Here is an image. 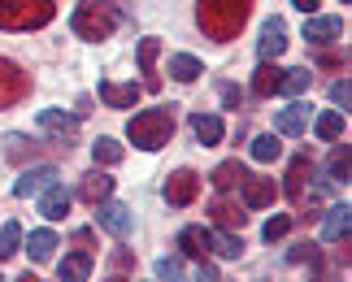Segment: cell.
<instances>
[{"label": "cell", "mask_w": 352, "mask_h": 282, "mask_svg": "<svg viewBox=\"0 0 352 282\" xmlns=\"http://www.w3.org/2000/svg\"><path fill=\"white\" fill-rule=\"evenodd\" d=\"M218 91H222V104H226V109H239V100H243V96H239V87H235V83H222Z\"/></svg>", "instance_id": "cell-39"}, {"label": "cell", "mask_w": 352, "mask_h": 282, "mask_svg": "<svg viewBox=\"0 0 352 282\" xmlns=\"http://www.w3.org/2000/svg\"><path fill=\"white\" fill-rule=\"evenodd\" d=\"M122 156H126V148H122L118 139H109V135H100L96 143H91V161H96L100 169H109V165H122Z\"/></svg>", "instance_id": "cell-24"}, {"label": "cell", "mask_w": 352, "mask_h": 282, "mask_svg": "<svg viewBox=\"0 0 352 282\" xmlns=\"http://www.w3.org/2000/svg\"><path fill=\"white\" fill-rule=\"evenodd\" d=\"M39 152V143H31L26 135H5V156L9 161H26V156H35Z\"/></svg>", "instance_id": "cell-32"}, {"label": "cell", "mask_w": 352, "mask_h": 282, "mask_svg": "<svg viewBox=\"0 0 352 282\" xmlns=\"http://www.w3.org/2000/svg\"><path fill=\"white\" fill-rule=\"evenodd\" d=\"M192 135L205 143V148H213V143H222L226 126H222V117H218V113H192Z\"/></svg>", "instance_id": "cell-23"}, {"label": "cell", "mask_w": 352, "mask_h": 282, "mask_svg": "<svg viewBox=\"0 0 352 282\" xmlns=\"http://www.w3.org/2000/svg\"><path fill=\"white\" fill-rule=\"evenodd\" d=\"M35 122H39V130L57 135L61 143L78 135V117H74V113H61V109H39V117H35Z\"/></svg>", "instance_id": "cell-13"}, {"label": "cell", "mask_w": 352, "mask_h": 282, "mask_svg": "<svg viewBox=\"0 0 352 282\" xmlns=\"http://www.w3.org/2000/svg\"><path fill=\"white\" fill-rule=\"evenodd\" d=\"M340 35H344V18H309L305 22V39L314 48L331 44V39H340Z\"/></svg>", "instance_id": "cell-20"}, {"label": "cell", "mask_w": 352, "mask_h": 282, "mask_svg": "<svg viewBox=\"0 0 352 282\" xmlns=\"http://www.w3.org/2000/svg\"><path fill=\"white\" fill-rule=\"evenodd\" d=\"M309 265H314V274H309V282H331V274H322V270H318V257L309 261Z\"/></svg>", "instance_id": "cell-45"}, {"label": "cell", "mask_w": 352, "mask_h": 282, "mask_svg": "<svg viewBox=\"0 0 352 282\" xmlns=\"http://www.w3.org/2000/svg\"><path fill=\"white\" fill-rule=\"evenodd\" d=\"M57 278H61V282H87V278H91V252H87V248L70 252V257L57 265Z\"/></svg>", "instance_id": "cell-22"}, {"label": "cell", "mask_w": 352, "mask_h": 282, "mask_svg": "<svg viewBox=\"0 0 352 282\" xmlns=\"http://www.w3.org/2000/svg\"><path fill=\"white\" fill-rule=\"evenodd\" d=\"M292 5H296V9H300V13H305V18H314V13H318V0H292Z\"/></svg>", "instance_id": "cell-43"}, {"label": "cell", "mask_w": 352, "mask_h": 282, "mask_svg": "<svg viewBox=\"0 0 352 282\" xmlns=\"http://www.w3.org/2000/svg\"><path fill=\"white\" fill-rule=\"evenodd\" d=\"M78 196H83L87 204H100V200H109V196H113V178H109V174H104V169L96 165V169H91L83 183H78Z\"/></svg>", "instance_id": "cell-21"}, {"label": "cell", "mask_w": 352, "mask_h": 282, "mask_svg": "<svg viewBox=\"0 0 352 282\" xmlns=\"http://www.w3.org/2000/svg\"><path fill=\"white\" fill-rule=\"evenodd\" d=\"M252 5H256V0H200V5H196V22H200V31H205L209 39L226 44V39H235L243 31Z\"/></svg>", "instance_id": "cell-1"}, {"label": "cell", "mask_w": 352, "mask_h": 282, "mask_svg": "<svg viewBox=\"0 0 352 282\" xmlns=\"http://www.w3.org/2000/svg\"><path fill=\"white\" fill-rule=\"evenodd\" d=\"M283 156V143L274 135H256L252 139V161H261V165H270V161H278Z\"/></svg>", "instance_id": "cell-30"}, {"label": "cell", "mask_w": 352, "mask_h": 282, "mask_svg": "<svg viewBox=\"0 0 352 282\" xmlns=\"http://www.w3.org/2000/svg\"><path fill=\"white\" fill-rule=\"evenodd\" d=\"M100 100L109 104V109H135V104H140V87H135V83H109V78H104V83H100Z\"/></svg>", "instance_id": "cell-19"}, {"label": "cell", "mask_w": 352, "mask_h": 282, "mask_svg": "<svg viewBox=\"0 0 352 282\" xmlns=\"http://www.w3.org/2000/svg\"><path fill=\"white\" fill-rule=\"evenodd\" d=\"M239 187H243V209H265V204H274V196H278L274 178H261V174H248Z\"/></svg>", "instance_id": "cell-12"}, {"label": "cell", "mask_w": 352, "mask_h": 282, "mask_svg": "<svg viewBox=\"0 0 352 282\" xmlns=\"http://www.w3.org/2000/svg\"><path fill=\"white\" fill-rule=\"evenodd\" d=\"M243 178H248V169H243L239 161H222V165L209 174V183L218 187V191H231V187H239Z\"/></svg>", "instance_id": "cell-26"}, {"label": "cell", "mask_w": 352, "mask_h": 282, "mask_svg": "<svg viewBox=\"0 0 352 282\" xmlns=\"http://www.w3.org/2000/svg\"><path fill=\"white\" fill-rule=\"evenodd\" d=\"M340 5H352V0H340Z\"/></svg>", "instance_id": "cell-47"}, {"label": "cell", "mask_w": 352, "mask_h": 282, "mask_svg": "<svg viewBox=\"0 0 352 282\" xmlns=\"http://www.w3.org/2000/svg\"><path fill=\"white\" fill-rule=\"evenodd\" d=\"M39 213H44L48 222H61L65 213H70V191H65L61 183L44 187V191H39Z\"/></svg>", "instance_id": "cell-16"}, {"label": "cell", "mask_w": 352, "mask_h": 282, "mask_svg": "<svg viewBox=\"0 0 352 282\" xmlns=\"http://www.w3.org/2000/svg\"><path fill=\"white\" fill-rule=\"evenodd\" d=\"M331 100H335V104H344V109L352 104V87H348V78H340V83H331Z\"/></svg>", "instance_id": "cell-38"}, {"label": "cell", "mask_w": 352, "mask_h": 282, "mask_svg": "<svg viewBox=\"0 0 352 282\" xmlns=\"http://www.w3.org/2000/svg\"><path fill=\"white\" fill-rule=\"evenodd\" d=\"M309 178H314V156L309 152H300L292 161V169H287V183H283V191H287V200L292 204H300L305 200V187H309Z\"/></svg>", "instance_id": "cell-10"}, {"label": "cell", "mask_w": 352, "mask_h": 282, "mask_svg": "<svg viewBox=\"0 0 352 282\" xmlns=\"http://www.w3.org/2000/svg\"><path fill=\"white\" fill-rule=\"evenodd\" d=\"M26 96H31V74H26L18 61L0 57V109H13V104H22Z\"/></svg>", "instance_id": "cell-5"}, {"label": "cell", "mask_w": 352, "mask_h": 282, "mask_svg": "<svg viewBox=\"0 0 352 282\" xmlns=\"http://www.w3.org/2000/svg\"><path fill=\"white\" fill-rule=\"evenodd\" d=\"M96 222H100V231H109L113 239H126L135 231V213L126 204H118V200H100V204H96Z\"/></svg>", "instance_id": "cell-7"}, {"label": "cell", "mask_w": 352, "mask_h": 282, "mask_svg": "<svg viewBox=\"0 0 352 282\" xmlns=\"http://www.w3.org/2000/svg\"><path fill=\"white\" fill-rule=\"evenodd\" d=\"M200 74H205V65H200L192 52H174V57H170V78H179V83H196Z\"/></svg>", "instance_id": "cell-25"}, {"label": "cell", "mask_w": 352, "mask_h": 282, "mask_svg": "<svg viewBox=\"0 0 352 282\" xmlns=\"http://www.w3.org/2000/svg\"><path fill=\"white\" fill-rule=\"evenodd\" d=\"M57 183V165H31V169H22V178L13 183V196L26 200V196H39L44 187Z\"/></svg>", "instance_id": "cell-8"}, {"label": "cell", "mask_w": 352, "mask_h": 282, "mask_svg": "<svg viewBox=\"0 0 352 282\" xmlns=\"http://www.w3.org/2000/svg\"><path fill=\"white\" fill-rule=\"evenodd\" d=\"M179 248H183V257H192V261H209L213 231H205V226H183V231H179Z\"/></svg>", "instance_id": "cell-11"}, {"label": "cell", "mask_w": 352, "mask_h": 282, "mask_svg": "<svg viewBox=\"0 0 352 282\" xmlns=\"http://www.w3.org/2000/svg\"><path fill=\"white\" fill-rule=\"evenodd\" d=\"M18 282H39V278H35V274H22V278H18Z\"/></svg>", "instance_id": "cell-46"}, {"label": "cell", "mask_w": 352, "mask_h": 282, "mask_svg": "<svg viewBox=\"0 0 352 282\" xmlns=\"http://www.w3.org/2000/svg\"><path fill=\"white\" fill-rule=\"evenodd\" d=\"M200 282H222V278H218V270H213V265L200 261Z\"/></svg>", "instance_id": "cell-44"}, {"label": "cell", "mask_w": 352, "mask_h": 282, "mask_svg": "<svg viewBox=\"0 0 352 282\" xmlns=\"http://www.w3.org/2000/svg\"><path fill=\"white\" fill-rule=\"evenodd\" d=\"M348 169H352V156H348V143H340L331 152V183H348Z\"/></svg>", "instance_id": "cell-34"}, {"label": "cell", "mask_w": 352, "mask_h": 282, "mask_svg": "<svg viewBox=\"0 0 352 282\" xmlns=\"http://www.w3.org/2000/svg\"><path fill=\"white\" fill-rule=\"evenodd\" d=\"M174 126H179L174 104H157V109H144V113L131 117V122H126V139L135 148H144V152H157V148H166L174 139Z\"/></svg>", "instance_id": "cell-2"}, {"label": "cell", "mask_w": 352, "mask_h": 282, "mask_svg": "<svg viewBox=\"0 0 352 282\" xmlns=\"http://www.w3.org/2000/svg\"><path fill=\"white\" fill-rule=\"evenodd\" d=\"M161 196H166L170 209H187L200 196V174L196 169H174L166 178V187H161Z\"/></svg>", "instance_id": "cell-6"}, {"label": "cell", "mask_w": 352, "mask_h": 282, "mask_svg": "<svg viewBox=\"0 0 352 282\" xmlns=\"http://www.w3.org/2000/svg\"><path fill=\"white\" fill-rule=\"evenodd\" d=\"M348 231H352V209L348 204H331L327 209V226H322L327 244H348Z\"/></svg>", "instance_id": "cell-17"}, {"label": "cell", "mask_w": 352, "mask_h": 282, "mask_svg": "<svg viewBox=\"0 0 352 282\" xmlns=\"http://www.w3.org/2000/svg\"><path fill=\"white\" fill-rule=\"evenodd\" d=\"M305 122H309V104L292 100L287 109H278V117H274V135H287V139H296V135L305 130Z\"/></svg>", "instance_id": "cell-15"}, {"label": "cell", "mask_w": 352, "mask_h": 282, "mask_svg": "<svg viewBox=\"0 0 352 282\" xmlns=\"http://www.w3.org/2000/svg\"><path fill=\"white\" fill-rule=\"evenodd\" d=\"M287 231H292V218H287V213H278V218H270V222H265V231H261V235H265V244H274V239H283Z\"/></svg>", "instance_id": "cell-37"}, {"label": "cell", "mask_w": 352, "mask_h": 282, "mask_svg": "<svg viewBox=\"0 0 352 282\" xmlns=\"http://www.w3.org/2000/svg\"><path fill=\"white\" fill-rule=\"evenodd\" d=\"M70 31L78 39H87V44H100V39H109L118 31V9L109 0H78L70 13Z\"/></svg>", "instance_id": "cell-3"}, {"label": "cell", "mask_w": 352, "mask_h": 282, "mask_svg": "<svg viewBox=\"0 0 352 282\" xmlns=\"http://www.w3.org/2000/svg\"><path fill=\"white\" fill-rule=\"evenodd\" d=\"M278 83H283V70H278V65H270V61H261V70L252 74V91H256V96H274Z\"/></svg>", "instance_id": "cell-28"}, {"label": "cell", "mask_w": 352, "mask_h": 282, "mask_svg": "<svg viewBox=\"0 0 352 282\" xmlns=\"http://www.w3.org/2000/svg\"><path fill=\"white\" fill-rule=\"evenodd\" d=\"M131 265H135V257H131V252H126V248H122V252H118V257H113V270H131Z\"/></svg>", "instance_id": "cell-42"}, {"label": "cell", "mask_w": 352, "mask_h": 282, "mask_svg": "<svg viewBox=\"0 0 352 282\" xmlns=\"http://www.w3.org/2000/svg\"><path fill=\"white\" fill-rule=\"evenodd\" d=\"M314 130H318V139H340L344 135V117L335 113V109H327V113H318Z\"/></svg>", "instance_id": "cell-31"}, {"label": "cell", "mask_w": 352, "mask_h": 282, "mask_svg": "<svg viewBox=\"0 0 352 282\" xmlns=\"http://www.w3.org/2000/svg\"><path fill=\"white\" fill-rule=\"evenodd\" d=\"M26 252H31L35 265L52 261V252H57V235H52V231H31V244H26Z\"/></svg>", "instance_id": "cell-27"}, {"label": "cell", "mask_w": 352, "mask_h": 282, "mask_svg": "<svg viewBox=\"0 0 352 282\" xmlns=\"http://www.w3.org/2000/svg\"><path fill=\"white\" fill-rule=\"evenodd\" d=\"M157 282H183V261L179 257H161L157 261Z\"/></svg>", "instance_id": "cell-36"}, {"label": "cell", "mask_w": 352, "mask_h": 282, "mask_svg": "<svg viewBox=\"0 0 352 282\" xmlns=\"http://www.w3.org/2000/svg\"><path fill=\"white\" fill-rule=\"evenodd\" d=\"M314 257H318V248H314V244H300V248L292 252V261H296V265H300V261H314Z\"/></svg>", "instance_id": "cell-41"}, {"label": "cell", "mask_w": 352, "mask_h": 282, "mask_svg": "<svg viewBox=\"0 0 352 282\" xmlns=\"http://www.w3.org/2000/svg\"><path fill=\"white\" fill-rule=\"evenodd\" d=\"M209 213H213V222L222 226V231H243V222H248V213H243V204H235V200H226V196H218L209 204Z\"/></svg>", "instance_id": "cell-18"}, {"label": "cell", "mask_w": 352, "mask_h": 282, "mask_svg": "<svg viewBox=\"0 0 352 282\" xmlns=\"http://www.w3.org/2000/svg\"><path fill=\"white\" fill-rule=\"evenodd\" d=\"M57 18V0H0V31H39Z\"/></svg>", "instance_id": "cell-4"}, {"label": "cell", "mask_w": 352, "mask_h": 282, "mask_svg": "<svg viewBox=\"0 0 352 282\" xmlns=\"http://www.w3.org/2000/svg\"><path fill=\"white\" fill-rule=\"evenodd\" d=\"M344 61H348V57H335V52H318V65H322V70H344Z\"/></svg>", "instance_id": "cell-40"}, {"label": "cell", "mask_w": 352, "mask_h": 282, "mask_svg": "<svg viewBox=\"0 0 352 282\" xmlns=\"http://www.w3.org/2000/svg\"><path fill=\"white\" fill-rule=\"evenodd\" d=\"M305 87H309V70H283L278 91H287V96H300Z\"/></svg>", "instance_id": "cell-35"}, {"label": "cell", "mask_w": 352, "mask_h": 282, "mask_svg": "<svg viewBox=\"0 0 352 282\" xmlns=\"http://www.w3.org/2000/svg\"><path fill=\"white\" fill-rule=\"evenodd\" d=\"M256 52H261V61H274L287 52V26H283V18H270L261 26V39H256Z\"/></svg>", "instance_id": "cell-9"}, {"label": "cell", "mask_w": 352, "mask_h": 282, "mask_svg": "<svg viewBox=\"0 0 352 282\" xmlns=\"http://www.w3.org/2000/svg\"><path fill=\"white\" fill-rule=\"evenodd\" d=\"M213 252L226 257V261H239L243 257V239L235 231H218V235H213Z\"/></svg>", "instance_id": "cell-29"}, {"label": "cell", "mask_w": 352, "mask_h": 282, "mask_svg": "<svg viewBox=\"0 0 352 282\" xmlns=\"http://www.w3.org/2000/svg\"><path fill=\"white\" fill-rule=\"evenodd\" d=\"M157 52H161V39H157V35L140 39V74H144V91H157V87H161V74H157Z\"/></svg>", "instance_id": "cell-14"}, {"label": "cell", "mask_w": 352, "mask_h": 282, "mask_svg": "<svg viewBox=\"0 0 352 282\" xmlns=\"http://www.w3.org/2000/svg\"><path fill=\"white\" fill-rule=\"evenodd\" d=\"M0 282H5V278H0Z\"/></svg>", "instance_id": "cell-48"}, {"label": "cell", "mask_w": 352, "mask_h": 282, "mask_svg": "<svg viewBox=\"0 0 352 282\" xmlns=\"http://www.w3.org/2000/svg\"><path fill=\"white\" fill-rule=\"evenodd\" d=\"M18 244H22V226L5 222V226H0V261H9L13 252H18Z\"/></svg>", "instance_id": "cell-33"}]
</instances>
